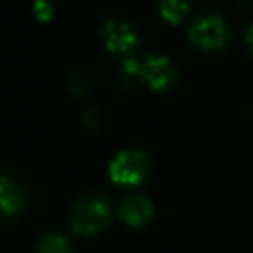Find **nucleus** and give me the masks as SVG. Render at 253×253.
Instances as JSON below:
<instances>
[{
	"instance_id": "1",
	"label": "nucleus",
	"mask_w": 253,
	"mask_h": 253,
	"mask_svg": "<svg viewBox=\"0 0 253 253\" xmlns=\"http://www.w3.org/2000/svg\"><path fill=\"white\" fill-rule=\"evenodd\" d=\"M111 217V210L107 200L99 196H87L73 204L69 211V225L75 233L81 235H93L99 233Z\"/></svg>"
},
{
	"instance_id": "2",
	"label": "nucleus",
	"mask_w": 253,
	"mask_h": 253,
	"mask_svg": "<svg viewBox=\"0 0 253 253\" xmlns=\"http://www.w3.org/2000/svg\"><path fill=\"white\" fill-rule=\"evenodd\" d=\"M150 168V158L144 150H123L109 164V176L119 186L140 184Z\"/></svg>"
},
{
	"instance_id": "3",
	"label": "nucleus",
	"mask_w": 253,
	"mask_h": 253,
	"mask_svg": "<svg viewBox=\"0 0 253 253\" xmlns=\"http://www.w3.org/2000/svg\"><path fill=\"white\" fill-rule=\"evenodd\" d=\"M188 38L192 42V45H196L198 49L204 51H215L221 49L227 40H229V28L223 22V18L210 14L204 18H198L190 30H188Z\"/></svg>"
},
{
	"instance_id": "4",
	"label": "nucleus",
	"mask_w": 253,
	"mask_h": 253,
	"mask_svg": "<svg viewBox=\"0 0 253 253\" xmlns=\"http://www.w3.org/2000/svg\"><path fill=\"white\" fill-rule=\"evenodd\" d=\"M140 79L152 91H166L176 81V69L164 55H146L140 61Z\"/></svg>"
},
{
	"instance_id": "5",
	"label": "nucleus",
	"mask_w": 253,
	"mask_h": 253,
	"mask_svg": "<svg viewBox=\"0 0 253 253\" xmlns=\"http://www.w3.org/2000/svg\"><path fill=\"white\" fill-rule=\"evenodd\" d=\"M101 38L103 43L109 51L113 53H126L136 45V32L130 24L123 22V20H109L103 24L101 28Z\"/></svg>"
},
{
	"instance_id": "6",
	"label": "nucleus",
	"mask_w": 253,
	"mask_h": 253,
	"mask_svg": "<svg viewBox=\"0 0 253 253\" xmlns=\"http://www.w3.org/2000/svg\"><path fill=\"white\" fill-rule=\"evenodd\" d=\"M152 213H154V206L144 196H130L119 208L121 219L125 223H128L130 227H142V225H146L150 221Z\"/></svg>"
},
{
	"instance_id": "7",
	"label": "nucleus",
	"mask_w": 253,
	"mask_h": 253,
	"mask_svg": "<svg viewBox=\"0 0 253 253\" xmlns=\"http://www.w3.org/2000/svg\"><path fill=\"white\" fill-rule=\"evenodd\" d=\"M0 202L6 215H14L26 204V192L22 190L20 184L10 180L6 174L2 176V182H0Z\"/></svg>"
},
{
	"instance_id": "8",
	"label": "nucleus",
	"mask_w": 253,
	"mask_h": 253,
	"mask_svg": "<svg viewBox=\"0 0 253 253\" xmlns=\"http://www.w3.org/2000/svg\"><path fill=\"white\" fill-rule=\"evenodd\" d=\"M188 2L186 0H158L160 16L170 24H180L188 14Z\"/></svg>"
},
{
	"instance_id": "9",
	"label": "nucleus",
	"mask_w": 253,
	"mask_h": 253,
	"mask_svg": "<svg viewBox=\"0 0 253 253\" xmlns=\"http://www.w3.org/2000/svg\"><path fill=\"white\" fill-rule=\"evenodd\" d=\"M38 253H73V251H71V245L67 243V239L63 235L49 233L40 241Z\"/></svg>"
},
{
	"instance_id": "10",
	"label": "nucleus",
	"mask_w": 253,
	"mask_h": 253,
	"mask_svg": "<svg viewBox=\"0 0 253 253\" xmlns=\"http://www.w3.org/2000/svg\"><path fill=\"white\" fill-rule=\"evenodd\" d=\"M89 89V77L83 73V71H75L71 77H69V91L71 93H85Z\"/></svg>"
},
{
	"instance_id": "11",
	"label": "nucleus",
	"mask_w": 253,
	"mask_h": 253,
	"mask_svg": "<svg viewBox=\"0 0 253 253\" xmlns=\"http://www.w3.org/2000/svg\"><path fill=\"white\" fill-rule=\"evenodd\" d=\"M101 123H103V115H101L99 109L89 107V109L83 113V125H85L89 130H99V128H101Z\"/></svg>"
},
{
	"instance_id": "12",
	"label": "nucleus",
	"mask_w": 253,
	"mask_h": 253,
	"mask_svg": "<svg viewBox=\"0 0 253 253\" xmlns=\"http://www.w3.org/2000/svg\"><path fill=\"white\" fill-rule=\"evenodd\" d=\"M34 14L40 22H47L51 18V4L47 0H36L34 2Z\"/></svg>"
},
{
	"instance_id": "13",
	"label": "nucleus",
	"mask_w": 253,
	"mask_h": 253,
	"mask_svg": "<svg viewBox=\"0 0 253 253\" xmlns=\"http://www.w3.org/2000/svg\"><path fill=\"white\" fill-rule=\"evenodd\" d=\"M245 42H247V45H249V49L253 51V26L247 30V34H245Z\"/></svg>"
},
{
	"instance_id": "14",
	"label": "nucleus",
	"mask_w": 253,
	"mask_h": 253,
	"mask_svg": "<svg viewBox=\"0 0 253 253\" xmlns=\"http://www.w3.org/2000/svg\"><path fill=\"white\" fill-rule=\"evenodd\" d=\"M241 6H249V4H253V0H237Z\"/></svg>"
}]
</instances>
